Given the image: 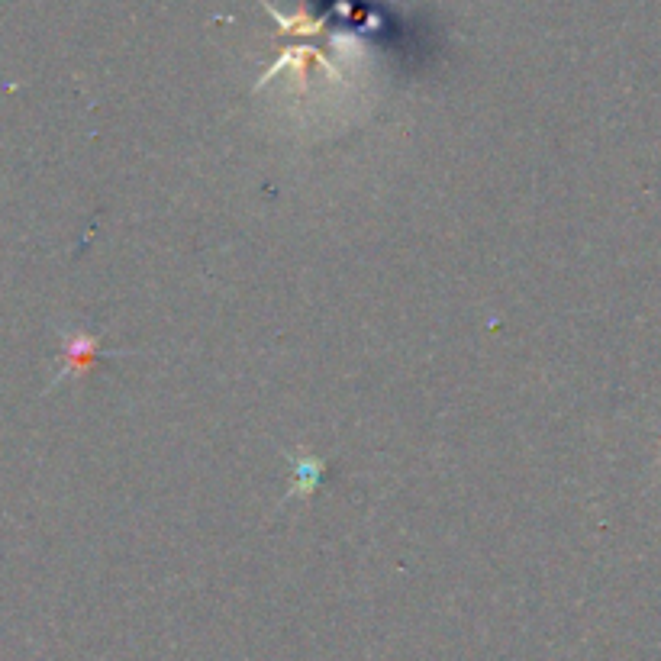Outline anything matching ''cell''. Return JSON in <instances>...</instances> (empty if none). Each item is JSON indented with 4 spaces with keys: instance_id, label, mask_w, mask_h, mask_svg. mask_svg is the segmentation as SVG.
Instances as JSON below:
<instances>
[{
    "instance_id": "1",
    "label": "cell",
    "mask_w": 661,
    "mask_h": 661,
    "mask_svg": "<svg viewBox=\"0 0 661 661\" xmlns=\"http://www.w3.org/2000/svg\"><path fill=\"white\" fill-rule=\"evenodd\" d=\"M65 358H68V365L62 368V375L55 378V384L59 381H65L68 375H78L81 368H88V365H94L97 358H100V339H94V336H81V333H65Z\"/></svg>"
},
{
    "instance_id": "2",
    "label": "cell",
    "mask_w": 661,
    "mask_h": 661,
    "mask_svg": "<svg viewBox=\"0 0 661 661\" xmlns=\"http://www.w3.org/2000/svg\"><path fill=\"white\" fill-rule=\"evenodd\" d=\"M323 478V465L316 462V458H304V462H297V481H294V491L291 494H300V491H313L316 484Z\"/></svg>"
}]
</instances>
